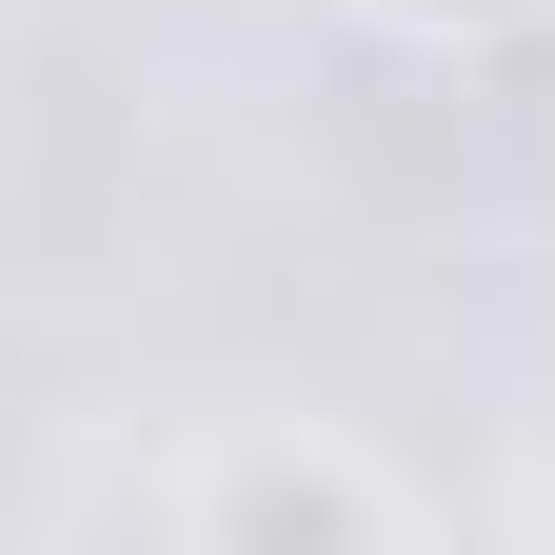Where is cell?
Listing matches in <instances>:
<instances>
[{
  "instance_id": "1",
  "label": "cell",
  "mask_w": 555,
  "mask_h": 555,
  "mask_svg": "<svg viewBox=\"0 0 555 555\" xmlns=\"http://www.w3.org/2000/svg\"><path fill=\"white\" fill-rule=\"evenodd\" d=\"M179 555H416V476L358 416H238L179 456Z\"/></svg>"
},
{
  "instance_id": "2",
  "label": "cell",
  "mask_w": 555,
  "mask_h": 555,
  "mask_svg": "<svg viewBox=\"0 0 555 555\" xmlns=\"http://www.w3.org/2000/svg\"><path fill=\"white\" fill-rule=\"evenodd\" d=\"M377 40H416V60H496V40H535L555 0H358Z\"/></svg>"
}]
</instances>
